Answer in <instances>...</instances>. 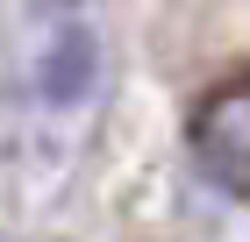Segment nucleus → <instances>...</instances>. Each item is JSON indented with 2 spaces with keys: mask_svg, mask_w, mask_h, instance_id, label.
<instances>
[{
  "mask_svg": "<svg viewBox=\"0 0 250 242\" xmlns=\"http://www.w3.org/2000/svg\"><path fill=\"white\" fill-rule=\"evenodd\" d=\"M193 164L208 171L229 200H250V78L214 86L193 107Z\"/></svg>",
  "mask_w": 250,
  "mask_h": 242,
  "instance_id": "f257e3e1",
  "label": "nucleus"
},
{
  "mask_svg": "<svg viewBox=\"0 0 250 242\" xmlns=\"http://www.w3.org/2000/svg\"><path fill=\"white\" fill-rule=\"evenodd\" d=\"M93 72H100L93 29H86V15H64L50 29V43H43V57H36V93L50 107H79V100L93 93Z\"/></svg>",
  "mask_w": 250,
  "mask_h": 242,
  "instance_id": "f03ea898",
  "label": "nucleus"
}]
</instances>
